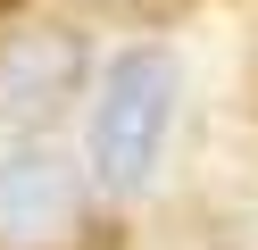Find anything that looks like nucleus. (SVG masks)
I'll return each mask as SVG.
<instances>
[{"instance_id":"obj_1","label":"nucleus","mask_w":258,"mask_h":250,"mask_svg":"<svg viewBox=\"0 0 258 250\" xmlns=\"http://www.w3.org/2000/svg\"><path fill=\"white\" fill-rule=\"evenodd\" d=\"M175 100H183V75H175L167 50H125L100 75V100H92V175L108 192H142L167 150Z\"/></svg>"},{"instance_id":"obj_2","label":"nucleus","mask_w":258,"mask_h":250,"mask_svg":"<svg viewBox=\"0 0 258 250\" xmlns=\"http://www.w3.org/2000/svg\"><path fill=\"white\" fill-rule=\"evenodd\" d=\"M84 83V33H0V125H50Z\"/></svg>"},{"instance_id":"obj_3","label":"nucleus","mask_w":258,"mask_h":250,"mask_svg":"<svg viewBox=\"0 0 258 250\" xmlns=\"http://www.w3.org/2000/svg\"><path fill=\"white\" fill-rule=\"evenodd\" d=\"M84 192H75V167L58 150H17L0 159V233L9 242H58L75 225Z\"/></svg>"},{"instance_id":"obj_4","label":"nucleus","mask_w":258,"mask_h":250,"mask_svg":"<svg viewBox=\"0 0 258 250\" xmlns=\"http://www.w3.org/2000/svg\"><path fill=\"white\" fill-rule=\"evenodd\" d=\"M9 9H17V0H0V17H9Z\"/></svg>"}]
</instances>
